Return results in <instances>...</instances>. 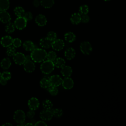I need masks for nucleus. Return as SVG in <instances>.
Wrapping results in <instances>:
<instances>
[{
	"mask_svg": "<svg viewBox=\"0 0 126 126\" xmlns=\"http://www.w3.org/2000/svg\"><path fill=\"white\" fill-rule=\"evenodd\" d=\"M61 72L64 77H69L72 73V69L70 66L64 65L62 67Z\"/></svg>",
	"mask_w": 126,
	"mask_h": 126,
	"instance_id": "obj_17",
	"label": "nucleus"
},
{
	"mask_svg": "<svg viewBox=\"0 0 126 126\" xmlns=\"http://www.w3.org/2000/svg\"><path fill=\"white\" fill-rule=\"evenodd\" d=\"M1 78V73L0 72V80Z\"/></svg>",
	"mask_w": 126,
	"mask_h": 126,
	"instance_id": "obj_49",
	"label": "nucleus"
},
{
	"mask_svg": "<svg viewBox=\"0 0 126 126\" xmlns=\"http://www.w3.org/2000/svg\"><path fill=\"white\" fill-rule=\"evenodd\" d=\"M89 20H90V18L87 14H84V15H82V16H81V22L84 23H87L89 21Z\"/></svg>",
	"mask_w": 126,
	"mask_h": 126,
	"instance_id": "obj_39",
	"label": "nucleus"
},
{
	"mask_svg": "<svg viewBox=\"0 0 126 126\" xmlns=\"http://www.w3.org/2000/svg\"><path fill=\"white\" fill-rule=\"evenodd\" d=\"M33 4L36 7H38L40 5V0H34L33 2Z\"/></svg>",
	"mask_w": 126,
	"mask_h": 126,
	"instance_id": "obj_42",
	"label": "nucleus"
},
{
	"mask_svg": "<svg viewBox=\"0 0 126 126\" xmlns=\"http://www.w3.org/2000/svg\"><path fill=\"white\" fill-rule=\"evenodd\" d=\"M10 5L9 0H0V11H6Z\"/></svg>",
	"mask_w": 126,
	"mask_h": 126,
	"instance_id": "obj_24",
	"label": "nucleus"
},
{
	"mask_svg": "<svg viewBox=\"0 0 126 126\" xmlns=\"http://www.w3.org/2000/svg\"><path fill=\"white\" fill-rule=\"evenodd\" d=\"M7 80H6L5 79H4L1 78L0 80V84L4 86L7 84Z\"/></svg>",
	"mask_w": 126,
	"mask_h": 126,
	"instance_id": "obj_43",
	"label": "nucleus"
},
{
	"mask_svg": "<svg viewBox=\"0 0 126 126\" xmlns=\"http://www.w3.org/2000/svg\"><path fill=\"white\" fill-rule=\"evenodd\" d=\"M13 119L14 121L18 124L21 123L25 122L26 119V115L23 110H17L14 112Z\"/></svg>",
	"mask_w": 126,
	"mask_h": 126,
	"instance_id": "obj_3",
	"label": "nucleus"
},
{
	"mask_svg": "<svg viewBox=\"0 0 126 126\" xmlns=\"http://www.w3.org/2000/svg\"><path fill=\"white\" fill-rule=\"evenodd\" d=\"M27 21L23 17H18L14 21V26L18 30H22L26 28Z\"/></svg>",
	"mask_w": 126,
	"mask_h": 126,
	"instance_id": "obj_5",
	"label": "nucleus"
},
{
	"mask_svg": "<svg viewBox=\"0 0 126 126\" xmlns=\"http://www.w3.org/2000/svg\"><path fill=\"white\" fill-rule=\"evenodd\" d=\"M30 56L32 61L35 63H40L46 58L47 52L43 49L36 48L32 51Z\"/></svg>",
	"mask_w": 126,
	"mask_h": 126,
	"instance_id": "obj_1",
	"label": "nucleus"
},
{
	"mask_svg": "<svg viewBox=\"0 0 126 126\" xmlns=\"http://www.w3.org/2000/svg\"><path fill=\"white\" fill-rule=\"evenodd\" d=\"M34 126H47V124L44 121H39L36 122L34 124Z\"/></svg>",
	"mask_w": 126,
	"mask_h": 126,
	"instance_id": "obj_41",
	"label": "nucleus"
},
{
	"mask_svg": "<svg viewBox=\"0 0 126 126\" xmlns=\"http://www.w3.org/2000/svg\"><path fill=\"white\" fill-rule=\"evenodd\" d=\"M21 44H22V41L19 38H14V39H13L12 44L14 47H16V48L19 47L21 45Z\"/></svg>",
	"mask_w": 126,
	"mask_h": 126,
	"instance_id": "obj_36",
	"label": "nucleus"
},
{
	"mask_svg": "<svg viewBox=\"0 0 126 126\" xmlns=\"http://www.w3.org/2000/svg\"><path fill=\"white\" fill-rule=\"evenodd\" d=\"M28 106L30 109L35 110L39 106V102L36 97H32L28 101Z\"/></svg>",
	"mask_w": 126,
	"mask_h": 126,
	"instance_id": "obj_12",
	"label": "nucleus"
},
{
	"mask_svg": "<svg viewBox=\"0 0 126 126\" xmlns=\"http://www.w3.org/2000/svg\"><path fill=\"white\" fill-rule=\"evenodd\" d=\"M62 84L64 89L66 90H69L73 87L74 82L71 78L69 77H65L62 80Z\"/></svg>",
	"mask_w": 126,
	"mask_h": 126,
	"instance_id": "obj_10",
	"label": "nucleus"
},
{
	"mask_svg": "<svg viewBox=\"0 0 126 126\" xmlns=\"http://www.w3.org/2000/svg\"><path fill=\"white\" fill-rule=\"evenodd\" d=\"M79 11L80 14H87L89 12V7L88 5L84 4L80 6L79 8Z\"/></svg>",
	"mask_w": 126,
	"mask_h": 126,
	"instance_id": "obj_33",
	"label": "nucleus"
},
{
	"mask_svg": "<svg viewBox=\"0 0 126 126\" xmlns=\"http://www.w3.org/2000/svg\"><path fill=\"white\" fill-rule=\"evenodd\" d=\"M55 65L53 62L47 60L43 62L40 65L41 72L45 74H48L52 72L54 69Z\"/></svg>",
	"mask_w": 126,
	"mask_h": 126,
	"instance_id": "obj_2",
	"label": "nucleus"
},
{
	"mask_svg": "<svg viewBox=\"0 0 126 126\" xmlns=\"http://www.w3.org/2000/svg\"><path fill=\"white\" fill-rule=\"evenodd\" d=\"M64 38L68 42H72L76 39L75 35L72 32H68L64 34Z\"/></svg>",
	"mask_w": 126,
	"mask_h": 126,
	"instance_id": "obj_25",
	"label": "nucleus"
},
{
	"mask_svg": "<svg viewBox=\"0 0 126 126\" xmlns=\"http://www.w3.org/2000/svg\"><path fill=\"white\" fill-rule=\"evenodd\" d=\"M64 46V41L61 39H56L52 42L51 47L56 51H60L62 50Z\"/></svg>",
	"mask_w": 126,
	"mask_h": 126,
	"instance_id": "obj_7",
	"label": "nucleus"
},
{
	"mask_svg": "<svg viewBox=\"0 0 126 126\" xmlns=\"http://www.w3.org/2000/svg\"><path fill=\"white\" fill-rule=\"evenodd\" d=\"M32 120H31V122H30V123H31L33 126H34V124H35V123L36 122V121L34 120V119H33V118H32V119H31Z\"/></svg>",
	"mask_w": 126,
	"mask_h": 126,
	"instance_id": "obj_45",
	"label": "nucleus"
},
{
	"mask_svg": "<svg viewBox=\"0 0 126 126\" xmlns=\"http://www.w3.org/2000/svg\"><path fill=\"white\" fill-rule=\"evenodd\" d=\"M25 124H26L25 123V122H24L18 124V126H25Z\"/></svg>",
	"mask_w": 126,
	"mask_h": 126,
	"instance_id": "obj_46",
	"label": "nucleus"
},
{
	"mask_svg": "<svg viewBox=\"0 0 126 126\" xmlns=\"http://www.w3.org/2000/svg\"><path fill=\"white\" fill-rule=\"evenodd\" d=\"M81 16L79 13H73L70 17L71 22L74 25H77L81 22Z\"/></svg>",
	"mask_w": 126,
	"mask_h": 126,
	"instance_id": "obj_19",
	"label": "nucleus"
},
{
	"mask_svg": "<svg viewBox=\"0 0 126 126\" xmlns=\"http://www.w3.org/2000/svg\"><path fill=\"white\" fill-rule=\"evenodd\" d=\"M25 60H26V61H28V60H32L31 56L30 55H27V56H25Z\"/></svg>",
	"mask_w": 126,
	"mask_h": 126,
	"instance_id": "obj_44",
	"label": "nucleus"
},
{
	"mask_svg": "<svg viewBox=\"0 0 126 126\" xmlns=\"http://www.w3.org/2000/svg\"><path fill=\"white\" fill-rule=\"evenodd\" d=\"M53 116L57 117L59 118L61 117L63 114V111L61 108H55V109H51Z\"/></svg>",
	"mask_w": 126,
	"mask_h": 126,
	"instance_id": "obj_28",
	"label": "nucleus"
},
{
	"mask_svg": "<svg viewBox=\"0 0 126 126\" xmlns=\"http://www.w3.org/2000/svg\"><path fill=\"white\" fill-rule=\"evenodd\" d=\"M52 42L47 37L42 38L40 40L39 44L43 48L48 49L51 46Z\"/></svg>",
	"mask_w": 126,
	"mask_h": 126,
	"instance_id": "obj_18",
	"label": "nucleus"
},
{
	"mask_svg": "<svg viewBox=\"0 0 126 126\" xmlns=\"http://www.w3.org/2000/svg\"><path fill=\"white\" fill-rule=\"evenodd\" d=\"M49 80L50 85L55 87H58L62 84L63 79L59 75H54L49 77Z\"/></svg>",
	"mask_w": 126,
	"mask_h": 126,
	"instance_id": "obj_8",
	"label": "nucleus"
},
{
	"mask_svg": "<svg viewBox=\"0 0 126 126\" xmlns=\"http://www.w3.org/2000/svg\"><path fill=\"white\" fill-rule=\"evenodd\" d=\"M13 59L15 63L19 65L23 64L26 61L25 55L21 52L15 53L13 56Z\"/></svg>",
	"mask_w": 126,
	"mask_h": 126,
	"instance_id": "obj_6",
	"label": "nucleus"
},
{
	"mask_svg": "<svg viewBox=\"0 0 126 126\" xmlns=\"http://www.w3.org/2000/svg\"><path fill=\"white\" fill-rule=\"evenodd\" d=\"M2 126H12V124H11L10 123H6L3 125H2Z\"/></svg>",
	"mask_w": 126,
	"mask_h": 126,
	"instance_id": "obj_47",
	"label": "nucleus"
},
{
	"mask_svg": "<svg viewBox=\"0 0 126 126\" xmlns=\"http://www.w3.org/2000/svg\"><path fill=\"white\" fill-rule=\"evenodd\" d=\"M56 57H57V55L55 52L51 51H49L47 54L46 58L47 59V60L53 62L56 58Z\"/></svg>",
	"mask_w": 126,
	"mask_h": 126,
	"instance_id": "obj_32",
	"label": "nucleus"
},
{
	"mask_svg": "<svg viewBox=\"0 0 126 126\" xmlns=\"http://www.w3.org/2000/svg\"><path fill=\"white\" fill-rule=\"evenodd\" d=\"M75 54L76 53L75 50L72 47H69L65 51L64 56L67 60H70L74 58L75 56Z\"/></svg>",
	"mask_w": 126,
	"mask_h": 126,
	"instance_id": "obj_16",
	"label": "nucleus"
},
{
	"mask_svg": "<svg viewBox=\"0 0 126 126\" xmlns=\"http://www.w3.org/2000/svg\"><path fill=\"white\" fill-rule=\"evenodd\" d=\"M14 12L17 17H23L25 12L24 8L21 6L16 7L14 9Z\"/></svg>",
	"mask_w": 126,
	"mask_h": 126,
	"instance_id": "obj_26",
	"label": "nucleus"
},
{
	"mask_svg": "<svg viewBox=\"0 0 126 126\" xmlns=\"http://www.w3.org/2000/svg\"><path fill=\"white\" fill-rule=\"evenodd\" d=\"M40 5L45 8H50L52 7L54 4V0H40Z\"/></svg>",
	"mask_w": 126,
	"mask_h": 126,
	"instance_id": "obj_23",
	"label": "nucleus"
},
{
	"mask_svg": "<svg viewBox=\"0 0 126 126\" xmlns=\"http://www.w3.org/2000/svg\"><path fill=\"white\" fill-rule=\"evenodd\" d=\"M24 68L25 70L29 73L33 72L35 68L34 63L33 61L31 60L26 61L24 63Z\"/></svg>",
	"mask_w": 126,
	"mask_h": 126,
	"instance_id": "obj_11",
	"label": "nucleus"
},
{
	"mask_svg": "<svg viewBox=\"0 0 126 126\" xmlns=\"http://www.w3.org/2000/svg\"><path fill=\"white\" fill-rule=\"evenodd\" d=\"M25 126H33L31 123H27V124H25Z\"/></svg>",
	"mask_w": 126,
	"mask_h": 126,
	"instance_id": "obj_48",
	"label": "nucleus"
},
{
	"mask_svg": "<svg viewBox=\"0 0 126 126\" xmlns=\"http://www.w3.org/2000/svg\"><path fill=\"white\" fill-rule=\"evenodd\" d=\"M42 106L44 109L50 110L53 107V103L50 100L45 99L42 102Z\"/></svg>",
	"mask_w": 126,
	"mask_h": 126,
	"instance_id": "obj_31",
	"label": "nucleus"
},
{
	"mask_svg": "<svg viewBox=\"0 0 126 126\" xmlns=\"http://www.w3.org/2000/svg\"><path fill=\"white\" fill-rule=\"evenodd\" d=\"M46 89L52 95H56L58 93V89L57 88V87H55L50 85Z\"/></svg>",
	"mask_w": 126,
	"mask_h": 126,
	"instance_id": "obj_27",
	"label": "nucleus"
},
{
	"mask_svg": "<svg viewBox=\"0 0 126 126\" xmlns=\"http://www.w3.org/2000/svg\"><path fill=\"white\" fill-rule=\"evenodd\" d=\"M23 47L25 50L27 51H32L36 48L34 43L30 40H27L24 42Z\"/></svg>",
	"mask_w": 126,
	"mask_h": 126,
	"instance_id": "obj_20",
	"label": "nucleus"
},
{
	"mask_svg": "<svg viewBox=\"0 0 126 126\" xmlns=\"http://www.w3.org/2000/svg\"><path fill=\"white\" fill-rule=\"evenodd\" d=\"M35 115V112L33 110L30 109L29 111H28L27 113V116L29 119H32L34 117Z\"/></svg>",
	"mask_w": 126,
	"mask_h": 126,
	"instance_id": "obj_40",
	"label": "nucleus"
},
{
	"mask_svg": "<svg viewBox=\"0 0 126 126\" xmlns=\"http://www.w3.org/2000/svg\"><path fill=\"white\" fill-rule=\"evenodd\" d=\"M103 0L106 1H110V0Z\"/></svg>",
	"mask_w": 126,
	"mask_h": 126,
	"instance_id": "obj_50",
	"label": "nucleus"
},
{
	"mask_svg": "<svg viewBox=\"0 0 126 126\" xmlns=\"http://www.w3.org/2000/svg\"><path fill=\"white\" fill-rule=\"evenodd\" d=\"M13 39L9 35H5L3 36L0 40V43L4 47H8L12 44Z\"/></svg>",
	"mask_w": 126,
	"mask_h": 126,
	"instance_id": "obj_13",
	"label": "nucleus"
},
{
	"mask_svg": "<svg viewBox=\"0 0 126 126\" xmlns=\"http://www.w3.org/2000/svg\"><path fill=\"white\" fill-rule=\"evenodd\" d=\"M11 74L9 71H5L1 73V78L6 80H9L11 78Z\"/></svg>",
	"mask_w": 126,
	"mask_h": 126,
	"instance_id": "obj_37",
	"label": "nucleus"
},
{
	"mask_svg": "<svg viewBox=\"0 0 126 126\" xmlns=\"http://www.w3.org/2000/svg\"><path fill=\"white\" fill-rule=\"evenodd\" d=\"M57 34L55 32L50 31L47 33L46 37L51 41H53L55 40L56 39H57Z\"/></svg>",
	"mask_w": 126,
	"mask_h": 126,
	"instance_id": "obj_35",
	"label": "nucleus"
},
{
	"mask_svg": "<svg viewBox=\"0 0 126 126\" xmlns=\"http://www.w3.org/2000/svg\"><path fill=\"white\" fill-rule=\"evenodd\" d=\"M23 17L27 20V21H30L32 19V14L31 12H25Z\"/></svg>",
	"mask_w": 126,
	"mask_h": 126,
	"instance_id": "obj_38",
	"label": "nucleus"
},
{
	"mask_svg": "<svg viewBox=\"0 0 126 126\" xmlns=\"http://www.w3.org/2000/svg\"><path fill=\"white\" fill-rule=\"evenodd\" d=\"M39 116L40 118L44 121H49L52 118L53 116L51 109L43 110L40 112Z\"/></svg>",
	"mask_w": 126,
	"mask_h": 126,
	"instance_id": "obj_9",
	"label": "nucleus"
},
{
	"mask_svg": "<svg viewBox=\"0 0 126 126\" xmlns=\"http://www.w3.org/2000/svg\"><path fill=\"white\" fill-rule=\"evenodd\" d=\"M80 50L84 55H89L92 51V47L88 41H83L80 44Z\"/></svg>",
	"mask_w": 126,
	"mask_h": 126,
	"instance_id": "obj_4",
	"label": "nucleus"
},
{
	"mask_svg": "<svg viewBox=\"0 0 126 126\" xmlns=\"http://www.w3.org/2000/svg\"><path fill=\"white\" fill-rule=\"evenodd\" d=\"M35 21L38 26H44L47 23V19L44 15L42 14H39L36 17Z\"/></svg>",
	"mask_w": 126,
	"mask_h": 126,
	"instance_id": "obj_15",
	"label": "nucleus"
},
{
	"mask_svg": "<svg viewBox=\"0 0 126 126\" xmlns=\"http://www.w3.org/2000/svg\"><path fill=\"white\" fill-rule=\"evenodd\" d=\"M15 27L14 26V24L11 22H8L7 24L5 26V32L8 33H11L14 32L15 31Z\"/></svg>",
	"mask_w": 126,
	"mask_h": 126,
	"instance_id": "obj_29",
	"label": "nucleus"
},
{
	"mask_svg": "<svg viewBox=\"0 0 126 126\" xmlns=\"http://www.w3.org/2000/svg\"><path fill=\"white\" fill-rule=\"evenodd\" d=\"M11 20V16L6 11H0V21L3 23H8Z\"/></svg>",
	"mask_w": 126,
	"mask_h": 126,
	"instance_id": "obj_14",
	"label": "nucleus"
},
{
	"mask_svg": "<svg viewBox=\"0 0 126 126\" xmlns=\"http://www.w3.org/2000/svg\"><path fill=\"white\" fill-rule=\"evenodd\" d=\"M11 65L10 60L8 58H5L3 59L0 62L1 67L4 70L8 69Z\"/></svg>",
	"mask_w": 126,
	"mask_h": 126,
	"instance_id": "obj_21",
	"label": "nucleus"
},
{
	"mask_svg": "<svg viewBox=\"0 0 126 126\" xmlns=\"http://www.w3.org/2000/svg\"><path fill=\"white\" fill-rule=\"evenodd\" d=\"M16 53L15 47L13 46H9L8 47L6 50V54L8 56H13Z\"/></svg>",
	"mask_w": 126,
	"mask_h": 126,
	"instance_id": "obj_34",
	"label": "nucleus"
},
{
	"mask_svg": "<svg viewBox=\"0 0 126 126\" xmlns=\"http://www.w3.org/2000/svg\"><path fill=\"white\" fill-rule=\"evenodd\" d=\"M40 85L42 88L47 89L50 85L49 79L46 78H42L40 81Z\"/></svg>",
	"mask_w": 126,
	"mask_h": 126,
	"instance_id": "obj_30",
	"label": "nucleus"
},
{
	"mask_svg": "<svg viewBox=\"0 0 126 126\" xmlns=\"http://www.w3.org/2000/svg\"><path fill=\"white\" fill-rule=\"evenodd\" d=\"M55 66L57 68H62L65 65V62L64 59L62 58H57L53 61Z\"/></svg>",
	"mask_w": 126,
	"mask_h": 126,
	"instance_id": "obj_22",
	"label": "nucleus"
}]
</instances>
